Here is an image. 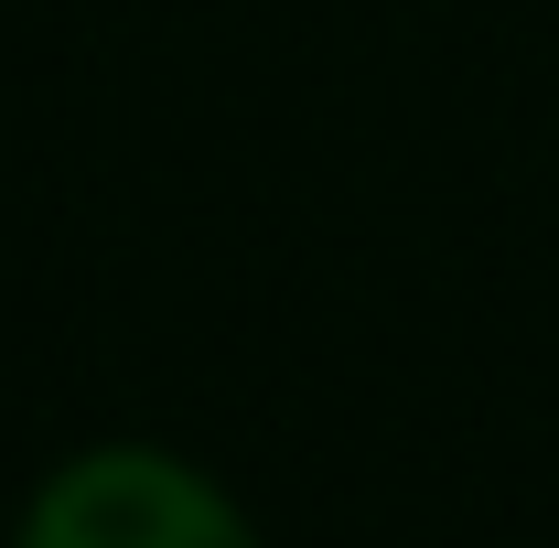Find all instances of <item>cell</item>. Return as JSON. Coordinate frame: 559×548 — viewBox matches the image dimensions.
I'll use <instances>...</instances> for the list:
<instances>
[{
	"label": "cell",
	"mask_w": 559,
	"mask_h": 548,
	"mask_svg": "<svg viewBox=\"0 0 559 548\" xmlns=\"http://www.w3.org/2000/svg\"><path fill=\"white\" fill-rule=\"evenodd\" d=\"M11 548H270V538L194 452L86 441L22 495Z\"/></svg>",
	"instance_id": "obj_1"
}]
</instances>
